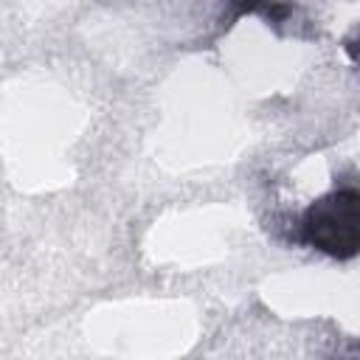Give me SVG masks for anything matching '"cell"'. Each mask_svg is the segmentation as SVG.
<instances>
[{
    "mask_svg": "<svg viewBox=\"0 0 360 360\" xmlns=\"http://www.w3.org/2000/svg\"><path fill=\"white\" fill-rule=\"evenodd\" d=\"M307 239L332 256H352L360 248V191L346 188L312 205Z\"/></svg>",
    "mask_w": 360,
    "mask_h": 360,
    "instance_id": "cell-1",
    "label": "cell"
}]
</instances>
